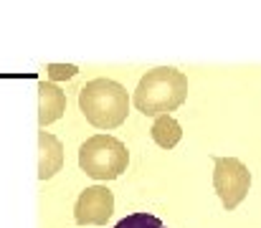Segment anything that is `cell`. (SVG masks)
<instances>
[{
	"instance_id": "3957f363",
	"label": "cell",
	"mask_w": 261,
	"mask_h": 228,
	"mask_svg": "<svg viewBox=\"0 0 261 228\" xmlns=\"http://www.w3.org/2000/svg\"><path fill=\"white\" fill-rule=\"evenodd\" d=\"M129 162V152L122 140L112 135H94L79 147V167L94 180H117Z\"/></svg>"
},
{
	"instance_id": "ba28073f",
	"label": "cell",
	"mask_w": 261,
	"mask_h": 228,
	"mask_svg": "<svg viewBox=\"0 0 261 228\" xmlns=\"http://www.w3.org/2000/svg\"><path fill=\"white\" fill-rule=\"evenodd\" d=\"M150 135H152L155 145H160L163 150H173L175 145L182 140V127H180V122L173 119L170 114H163V117L155 119Z\"/></svg>"
},
{
	"instance_id": "6da1fadb",
	"label": "cell",
	"mask_w": 261,
	"mask_h": 228,
	"mask_svg": "<svg viewBox=\"0 0 261 228\" xmlns=\"http://www.w3.org/2000/svg\"><path fill=\"white\" fill-rule=\"evenodd\" d=\"M188 99V79L173 66H158L140 79L135 89V107L145 117H163L182 107Z\"/></svg>"
},
{
	"instance_id": "7a4b0ae2",
	"label": "cell",
	"mask_w": 261,
	"mask_h": 228,
	"mask_svg": "<svg viewBox=\"0 0 261 228\" xmlns=\"http://www.w3.org/2000/svg\"><path fill=\"white\" fill-rule=\"evenodd\" d=\"M79 109L96 130H117L129 114V94L114 79H91L79 91Z\"/></svg>"
},
{
	"instance_id": "5b68a950",
	"label": "cell",
	"mask_w": 261,
	"mask_h": 228,
	"mask_svg": "<svg viewBox=\"0 0 261 228\" xmlns=\"http://www.w3.org/2000/svg\"><path fill=\"white\" fill-rule=\"evenodd\" d=\"M114 213V193L107 185H91L79 193L74 221L79 226H104Z\"/></svg>"
},
{
	"instance_id": "8992f818",
	"label": "cell",
	"mask_w": 261,
	"mask_h": 228,
	"mask_svg": "<svg viewBox=\"0 0 261 228\" xmlns=\"http://www.w3.org/2000/svg\"><path fill=\"white\" fill-rule=\"evenodd\" d=\"M66 112V94L54 81H38V124L46 130V124H54Z\"/></svg>"
},
{
	"instance_id": "277c9868",
	"label": "cell",
	"mask_w": 261,
	"mask_h": 228,
	"mask_svg": "<svg viewBox=\"0 0 261 228\" xmlns=\"http://www.w3.org/2000/svg\"><path fill=\"white\" fill-rule=\"evenodd\" d=\"M213 190L226 211H236L251 188V172L239 157H213Z\"/></svg>"
},
{
	"instance_id": "52a82bcc",
	"label": "cell",
	"mask_w": 261,
	"mask_h": 228,
	"mask_svg": "<svg viewBox=\"0 0 261 228\" xmlns=\"http://www.w3.org/2000/svg\"><path fill=\"white\" fill-rule=\"evenodd\" d=\"M64 165V145L56 135L38 132V180H51Z\"/></svg>"
},
{
	"instance_id": "30bf717a",
	"label": "cell",
	"mask_w": 261,
	"mask_h": 228,
	"mask_svg": "<svg viewBox=\"0 0 261 228\" xmlns=\"http://www.w3.org/2000/svg\"><path fill=\"white\" fill-rule=\"evenodd\" d=\"M76 74V66H48V79H71Z\"/></svg>"
},
{
	"instance_id": "9c48e42d",
	"label": "cell",
	"mask_w": 261,
	"mask_h": 228,
	"mask_svg": "<svg viewBox=\"0 0 261 228\" xmlns=\"http://www.w3.org/2000/svg\"><path fill=\"white\" fill-rule=\"evenodd\" d=\"M114 228H168V226L152 213H129Z\"/></svg>"
}]
</instances>
